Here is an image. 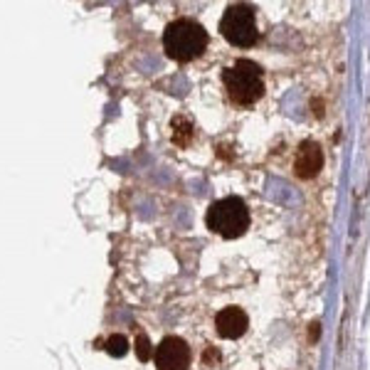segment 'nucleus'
<instances>
[{"mask_svg": "<svg viewBox=\"0 0 370 370\" xmlns=\"http://www.w3.org/2000/svg\"><path fill=\"white\" fill-rule=\"evenodd\" d=\"M205 223L215 235L235 240V237L245 235V229L249 227V207L237 195H227V198L215 200L207 207Z\"/></svg>", "mask_w": 370, "mask_h": 370, "instance_id": "nucleus-2", "label": "nucleus"}, {"mask_svg": "<svg viewBox=\"0 0 370 370\" xmlns=\"http://www.w3.org/2000/svg\"><path fill=\"white\" fill-rule=\"evenodd\" d=\"M323 168V151L314 141H304L296 151L294 158V173L304 181L316 178Z\"/></svg>", "mask_w": 370, "mask_h": 370, "instance_id": "nucleus-6", "label": "nucleus"}, {"mask_svg": "<svg viewBox=\"0 0 370 370\" xmlns=\"http://www.w3.org/2000/svg\"><path fill=\"white\" fill-rule=\"evenodd\" d=\"M181 134H188L193 136V123H188L183 116L173 119V141L181 143Z\"/></svg>", "mask_w": 370, "mask_h": 370, "instance_id": "nucleus-9", "label": "nucleus"}, {"mask_svg": "<svg viewBox=\"0 0 370 370\" xmlns=\"http://www.w3.org/2000/svg\"><path fill=\"white\" fill-rule=\"evenodd\" d=\"M207 30L193 18H178L163 30V50L173 62H193L207 50Z\"/></svg>", "mask_w": 370, "mask_h": 370, "instance_id": "nucleus-1", "label": "nucleus"}, {"mask_svg": "<svg viewBox=\"0 0 370 370\" xmlns=\"http://www.w3.org/2000/svg\"><path fill=\"white\" fill-rule=\"evenodd\" d=\"M223 82L229 99L242 106L254 104L259 96L265 94L262 70H259V65H254L252 59H237L235 65L223 72Z\"/></svg>", "mask_w": 370, "mask_h": 370, "instance_id": "nucleus-3", "label": "nucleus"}, {"mask_svg": "<svg viewBox=\"0 0 370 370\" xmlns=\"http://www.w3.org/2000/svg\"><path fill=\"white\" fill-rule=\"evenodd\" d=\"M136 356H138V360H148L153 356V348L146 336H138V338H136Z\"/></svg>", "mask_w": 370, "mask_h": 370, "instance_id": "nucleus-10", "label": "nucleus"}, {"mask_svg": "<svg viewBox=\"0 0 370 370\" xmlns=\"http://www.w3.org/2000/svg\"><path fill=\"white\" fill-rule=\"evenodd\" d=\"M220 32L235 48H252L259 37L257 23H254V8L245 6V3L229 6L220 20Z\"/></svg>", "mask_w": 370, "mask_h": 370, "instance_id": "nucleus-4", "label": "nucleus"}, {"mask_svg": "<svg viewBox=\"0 0 370 370\" xmlns=\"http://www.w3.org/2000/svg\"><path fill=\"white\" fill-rule=\"evenodd\" d=\"M153 360H156V368L158 370H188L193 353H190V346L183 338L165 336L163 341L156 346V351H153Z\"/></svg>", "mask_w": 370, "mask_h": 370, "instance_id": "nucleus-5", "label": "nucleus"}, {"mask_svg": "<svg viewBox=\"0 0 370 370\" xmlns=\"http://www.w3.org/2000/svg\"><path fill=\"white\" fill-rule=\"evenodd\" d=\"M106 351H109V356H114V358H123L126 353H129V338L121 333H114L106 338Z\"/></svg>", "mask_w": 370, "mask_h": 370, "instance_id": "nucleus-8", "label": "nucleus"}, {"mask_svg": "<svg viewBox=\"0 0 370 370\" xmlns=\"http://www.w3.org/2000/svg\"><path fill=\"white\" fill-rule=\"evenodd\" d=\"M249 326V318L240 306H227L215 316V329L223 338H240Z\"/></svg>", "mask_w": 370, "mask_h": 370, "instance_id": "nucleus-7", "label": "nucleus"}]
</instances>
